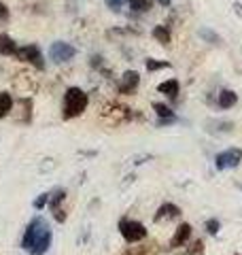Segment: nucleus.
Wrapping results in <instances>:
<instances>
[{
	"instance_id": "obj_1",
	"label": "nucleus",
	"mask_w": 242,
	"mask_h": 255,
	"mask_svg": "<svg viewBox=\"0 0 242 255\" xmlns=\"http://www.w3.org/2000/svg\"><path fill=\"white\" fill-rule=\"evenodd\" d=\"M87 105H90V96H87L81 87H68L64 94L62 102V117L64 119H75L85 113Z\"/></svg>"
},
{
	"instance_id": "obj_2",
	"label": "nucleus",
	"mask_w": 242,
	"mask_h": 255,
	"mask_svg": "<svg viewBox=\"0 0 242 255\" xmlns=\"http://www.w3.org/2000/svg\"><path fill=\"white\" fill-rule=\"evenodd\" d=\"M100 117L109 126H121V124H125V122H130L132 119V109L119 105V102H109V105L102 107Z\"/></svg>"
},
{
	"instance_id": "obj_3",
	"label": "nucleus",
	"mask_w": 242,
	"mask_h": 255,
	"mask_svg": "<svg viewBox=\"0 0 242 255\" xmlns=\"http://www.w3.org/2000/svg\"><path fill=\"white\" fill-rule=\"evenodd\" d=\"M119 232H121V236H123V241L130 243V245L142 243L144 238H147V228H144L140 221L127 219V217H123L119 221Z\"/></svg>"
},
{
	"instance_id": "obj_4",
	"label": "nucleus",
	"mask_w": 242,
	"mask_h": 255,
	"mask_svg": "<svg viewBox=\"0 0 242 255\" xmlns=\"http://www.w3.org/2000/svg\"><path fill=\"white\" fill-rule=\"evenodd\" d=\"M47 230H49V226H47V221L43 217H34L30 223H28V228H26V232H23V238H21V247L26 251L32 249V245H34L40 236H43Z\"/></svg>"
},
{
	"instance_id": "obj_5",
	"label": "nucleus",
	"mask_w": 242,
	"mask_h": 255,
	"mask_svg": "<svg viewBox=\"0 0 242 255\" xmlns=\"http://www.w3.org/2000/svg\"><path fill=\"white\" fill-rule=\"evenodd\" d=\"M242 162V149L240 147H230L225 151H219L215 155V168L217 170H230V168H238Z\"/></svg>"
},
{
	"instance_id": "obj_6",
	"label": "nucleus",
	"mask_w": 242,
	"mask_h": 255,
	"mask_svg": "<svg viewBox=\"0 0 242 255\" xmlns=\"http://www.w3.org/2000/svg\"><path fill=\"white\" fill-rule=\"evenodd\" d=\"M75 53H77L75 47L68 45V43H64V41H58V43H53L49 47V58L55 64H64V62L72 60V58H75Z\"/></svg>"
},
{
	"instance_id": "obj_7",
	"label": "nucleus",
	"mask_w": 242,
	"mask_h": 255,
	"mask_svg": "<svg viewBox=\"0 0 242 255\" xmlns=\"http://www.w3.org/2000/svg\"><path fill=\"white\" fill-rule=\"evenodd\" d=\"M191 234H193L191 223H187V221L181 223V226L174 230V234H172V238H170V243H168V249H172V251L183 249V247L191 241Z\"/></svg>"
},
{
	"instance_id": "obj_8",
	"label": "nucleus",
	"mask_w": 242,
	"mask_h": 255,
	"mask_svg": "<svg viewBox=\"0 0 242 255\" xmlns=\"http://www.w3.org/2000/svg\"><path fill=\"white\" fill-rule=\"evenodd\" d=\"M15 58H17L19 62L34 64V66H36V68H40V70L45 68L43 55H40V49H38L36 45H26V47H21V49H17V53H15Z\"/></svg>"
},
{
	"instance_id": "obj_9",
	"label": "nucleus",
	"mask_w": 242,
	"mask_h": 255,
	"mask_svg": "<svg viewBox=\"0 0 242 255\" xmlns=\"http://www.w3.org/2000/svg\"><path fill=\"white\" fill-rule=\"evenodd\" d=\"M176 219H181V209L176 206L174 202H164L157 209L155 213V217H153V221L155 223H164V221H176Z\"/></svg>"
},
{
	"instance_id": "obj_10",
	"label": "nucleus",
	"mask_w": 242,
	"mask_h": 255,
	"mask_svg": "<svg viewBox=\"0 0 242 255\" xmlns=\"http://www.w3.org/2000/svg\"><path fill=\"white\" fill-rule=\"evenodd\" d=\"M138 85H140V75L136 73V70H125L117 90H119V94H134L138 90Z\"/></svg>"
},
{
	"instance_id": "obj_11",
	"label": "nucleus",
	"mask_w": 242,
	"mask_h": 255,
	"mask_svg": "<svg viewBox=\"0 0 242 255\" xmlns=\"http://www.w3.org/2000/svg\"><path fill=\"white\" fill-rule=\"evenodd\" d=\"M64 198H66V191L64 189H55L53 194L49 196V209H51V213H53V217L58 219L60 223H64L66 221V211L62 209V202H64Z\"/></svg>"
},
{
	"instance_id": "obj_12",
	"label": "nucleus",
	"mask_w": 242,
	"mask_h": 255,
	"mask_svg": "<svg viewBox=\"0 0 242 255\" xmlns=\"http://www.w3.org/2000/svg\"><path fill=\"white\" fill-rule=\"evenodd\" d=\"M13 87L21 94H32L36 90V81L34 77L30 73H15V79H13Z\"/></svg>"
},
{
	"instance_id": "obj_13",
	"label": "nucleus",
	"mask_w": 242,
	"mask_h": 255,
	"mask_svg": "<svg viewBox=\"0 0 242 255\" xmlns=\"http://www.w3.org/2000/svg\"><path fill=\"white\" fill-rule=\"evenodd\" d=\"M217 109L221 111H228V109H234L238 105V94L234 90H221L219 94H217Z\"/></svg>"
},
{
	"instance_id": "obj_14",
	"label": "nucleus",
	"mask_w": 242,
	"mask_h": 255,
	"mask_svg": "<svg viewBox=\"0 0 242 255\" xmlns=\"http://www.w3.org/2000/svg\"><path fill=\"white\" fill-rule=\"evenodd\" d=\"M206 130L211 132V134H217V136H219V134H230L234 128V122H230V119H208L206 122Z\"/></svg>"
},
{
	"instance_id": "obj_15",
	"label": "nucleus",
	"mask_w": 242,
	"mask_h": 255,
	"mask_svg": "<svg viewBox=\"0 0 242 255\" xmlns=\"http://www.w3.org/2000/svg\"><path fill=\"white\" fill-rule=\"evenodd\" d=\"M157 92L164 94V96H168V98L176 100V96L181 94V83L176 81V79H168V81H164V83L157 85Z\"/></svg>"
},
{
	"instance_id": "obj_16",
	"label": "nucleus",
	"mask_w": 242,
	"mask_h": 255,
	"mask_svg": "<svg viewBox=\"0 0 242 255\" xmlns=\"http://www.w3.org/2000/svg\"><path fill=\"white\" fill-rule=\"evenodd\" d=\"M49 247H51V230H47V232H45L43 236H40L34 245H32L30 255H45Z\"/></svg>"
},
{
	"instance_id": "obj_17",
	"label": "nucleus",
	"mask_w": 242,
	"mask_h": 255,
	"mask_svg": "<svg viewBox=\"0 0 242 255\" xmlns=\"http://www.w3.org/2000/svg\"><path fill=\"white\" fill-rule=\"evenodd\" d=\"M121 255H157V249H155V245H138L136 243L134 247H127Z\"/></svg>"
},
{
	"instance_id": "obj_18",
	"label": "nucleus",
	"mask_w": 242,
	"mask_h": 255,
	"mask_svg": "<svg viewBox=\"0 0 242 255\" xmlns=\"http://www.w3.org/2000/svg\"><path fill=\"white\" fill-rule=\"evenodd\" d=\"M198 36H200V38H202V41H204V43H208V45H221V36L217 34L215 30L206 28V26L198 28Z\"/></svg>"
},
{
	"instance_id": "obj_19",
	"label": "nucleus",
	"mask_w": 242,
	"mask_h": 255,
	"mask_svg": "<svg viewBox=\"0 0 242 255\" xmlns=\"http://www.w3.org/2000/svg\"><path fill=\"white\" fill-rule=\"evenodd\" d=\"M17 53V45L9 34H0V55H15Z\"/></svg>"
},
{
	"instance_id": "obj_20",
	"label": "nucleus",
	"mask_w": 242,
	"mask_h": 255,
	"mask_svg": "<svg viewBox=\"0 0 242 255\" xmlns=\"http://www.w3.org/2000/svg\"><path fill=\"white\" fill-rule=\"evenodd\" d=\"M153 38H155L157 43H161V45H168L170 43V38H172L170 28H168L166 23H159V26L153 28Z\"/></svg>"
},
{
	"instance_id": "obj_21",
	"label": "nucleus",
	"mask_w": 242,
	"mask_h": 255,
	"mask_svg": "<svg viewBox=\"0 0 242 255\" xmlns=\"http://www.w3.org/2000/svg\"><path fill=\"white\" fill-rule=\"evenodd\" d=\"M13 111V96L9 92H0V119H4Z\"/></svg>"
},
{
	"instance_id": "obj_22",
	"label": "nucleus",
	"mask_w": 242,
	"mask_h": 255,
	"mask_svg": "<svg viewBox=\"0 0 242 255\" xmlns=\"http://www.w3.org/2000/svg\"><path fill=\"white\" fill-rule=\"evenodd\" d=\"M204 253V243L200 241H191V243H187L183 247V251H181V255H202Z\"/></svg>"
},
{
	"instance_id": "obj_23",
	"label": "nucleus",
	"mask_w": 242,
	"mask_h": 255,
	"mask_svg": "<svg viewBox=\"0 0 242 255\" xmlns=\"http://www.w3.org/2000/svg\"><path fill=\"white\" fill-rule=\"evenodd\" d=\"M127 4L134 13H144L151 9V0H127Z\"/></svg>"
},
{
	"instance_id": "obj_24",
	"label": "nucleus",
	"mask_w": 242,
	"mask_h": 255,
	"mask_svg": "<svg viewBox=\"0 0 242 255\" xmlns=\"http://www.w3.org/2000/svg\"><path fill=\"white\" fill-rule=\"evenodd\" d=\"M204 230H206V234L217 236V234H219V230H221V221L217 219V217L206 219V221H204Z\"/></svg>"
},
{
	"instance_id": "obj_25",
	"label": "nucleus",
	"mask_w": 242,
	"mask_h": 255,
	"mask_svg": "<svg viewBox=\"0 0 242 255\" xmlns=\"http://www.w3.org/2000/svg\"><path fill=\"white\" fill-rule=\"evenodd\" d=\"M151 107L157 113V117H174V111L168 107V105H164V102H153Z\"/></svg>"
},
{
	"instance_id": "obj_26",
	"label": "nucleus",
	"mask_w": 242,
	"mask_h": 255,
	"mask_svg": "<svg viewBox=\"0 0 242 255\" xmlns=\"http://www.w3.org/2000/svg\"><path fill=\"white\" fill-rule=\"evenodd\" d=\"M172 64L170 62H166V60H147V70L149 73H155V70H161V68H170Z\"/></svg>"
},
{
	"instance_id": "obj_27",
	"label": "nucleus",
	"mask_w": 242,
	"mask_h": 255,
	"mask_svg": "<svg viewBox=\"0 0 242 255\" xmlns=\"http://www.w3.org/2000/svg\"><path fill=\"white\" fill-rule=\"evenodd\" d=\"M104 2H107V6H109V9L111 11H121V9H123V4L127 2V0H104Z\"/></svg>"
},
{
	"instance_id": "obj_28",
	"label": "nucleus",
	"mask_w": 242,
	"mask_h": 255,
	"mask_svg": "<svg viewBox=\"0 0 242 255\" xmlns=\"http://www.w3.org/2000/svg\"><path fill=\"white\" fill-rule=\"evenodd\" d=\"M181 122V119L179 117H159L157 119V128H164V126H172V124H179Z\"/></svg>"
},
{
	"instance_id": "obj_29",
	"label": "nucleus",
	"mask_w": 242,
	"mask_h": 255,
	"mask_svg": "<svg viewBox=\"0 0 242 255\" xmlns=\"http://www.w3.org/2000/svg\"><path fill=\"white\" fill-rule=\"evenodd\" d=\"M47 202H49V194H40V196L36 198V200L32 202V206H34L36 211H40V209H43V206H45Z\"/></svg>"
},
{
	"instance_id": "obj_30",
	"label": "nucleus",
	"mask_w": 242,
	"mask_h": 255,
	"mask_svg": "<svg viewBox=\"0 0 242 255\" xmlns=\"http://www.w3.org/2000/svg\"><path fill=\"white\" fill-rule=\"evenodd\" d=\"M232 9H234V13H236L238 17H242V2H234Z\"/></svg>"
},
{
	"instance_id": "obj_31",
	"label": "nucleus",
	"mask_w": 242,
	"mask_h": 255,
	"mask_svg": "<svg viewBox=\"0 0 242 255\" xmlns=\"http://www.w3.org/2000/svg\"><path fill=\"white\" fill-rule=\"evenodd\" d=\"M6 15H9V11H6V6H4L2 2H0V21H2V19L6 17Z\"/></svg>"
},
{
	"instance_id": "obj_32",
	"label": "nucleus",
	"mask_w": 242,
	"mask_h": 255,
	"mask_svg": "<svg viewBox=\"0 0 242 255\" xmlns=\"http://www.w3.org/2000/svg\"><path fill=\"white\" fill-rule=\"evenodd\" d=\"M157 4H159V6H170L172 0H157Z\"/></svg>"
},
{
	"instance_id": "obj_33",
	"label": "nucleus",
	"mask_w": 242,
	"mask_h": 255,
	"mask_svg": "<svg viewBox=\"0 0 242 255\" xmlns=\"http://www.w3.org/2000/svg\"><path fill=\"white\" fill-rule=\"evenodd\" d=\"M236 187H238V189L242 191V183H236Z\"/></svg>"
},
{
	"instance_id": "obj_34",
	"label": "nucleus",
	"mask_w": 242,
	"mask_h": 255,
	"mask_svg": "<svg viewBox=\"0 0 242 255\" xmlns=\"http://www.w3.org/2000/svg\"><path fill=\"white\" fill-rule=\"evenodd\" d=\"M234 255H242V253H234Z\"/></svg>"
}]
</instances>
